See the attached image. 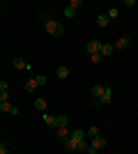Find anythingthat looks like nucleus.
Masks as SVG:
<instances>
[{
    "mask_svg": "<svg viewBox=\"0 0 138 154\" xmlns=\"http://www.w3.org/2000/svg\"><path fill=\"white\" fill-rule=\"evenodd\" d=\"M46 32H48V35H53V37H62V35H65V26H60L58 21H48V23H46Z\"/></svg>",
    "mask_w": 138,
    "mask_h": 154,
    "instance_id": "f257e3e1",
    "label": "nucleus"
},
{
    "mask_svg": "<svg viewBox=\"0 0 138 154\" xmlns=\"http://www.w3.org/2000/svg\"><path fill=\"white\" fill-rule=\"evenodd\" d=\"M101 42H97V39H90L85 44V51H87V55H94V53H101Z\"/></svg>",
    "mask_w": 138,
    "mask_h": 154,
    "instance_id": "f03ea898",
    "label": "nucleus"
},
{
    "mask_svg": "<svg viewBox=\"0 0 138 154\" xmlns=\"http://www.w3.org/2000/svg\"><path fill=\"white\" fill-rule=\"evenodd\" d=\"M55 136H58L60 143H65V140L72 138V129H69V127H60V129H55Z\"/></svg>",
    "mask_w": 138,
    "mask_h": 154,
    "instance_id": "7ed1b4c3",
    "label": "nucleus"
},
{
    "mask_svg": "<svg viewBox=\"0 0 138 154\" xmlns=\"http://www.w3.org/2000/svg\"><path fill=\"white\" fill-rule=\"evenodd\" d=\"M104 85H94V88H92V97H94V103H97V106H101V97H104Z\"/></svg>",
    "mask_w": 138,
    "mask_h": 154,
    "instance_id": "20e7f679",
    "label": "nucleus"
},
{
    "mask_svg": "<svg viewBox=\"0 0 138 154\" xmlns=\"http://www.w3.org/2000/svg\"><path fill=\"white\" fill-rule=\"evenodd\" d=\"M90 145H92V147H94V149L99 152V149H104L106 145H108V143H106V138H104V136H97V138H92V140H90Z\"/></svg>",
    "mask_w": 138,
    "mask_h": 154,
    "instance_id": "39448f33",
    "label": "nucleus"
},
{
    "mask_svg": "<svg viewBox=\"0 0 138 154\" xmlns=\"http://www.w3.org/2000/svg\"><path fill=\"white\" fill-rule=\"evenodd\" d=\"M85 138H87L85 131H81V129H74V131H72V140L76 143V145H78V143H83Z\"/></svg>",
    "mask_w": 138,
    "mask_h": 154,
    "instance_id": "423d86ee",
    "label": "nucleus"
},
{
    "mask_svg": "<svg viewBox=\"0 0 138 154\" xmlns=\"http://www.w3.org/2000/svg\"><path fill=\"white\" fill-rule=\"evenodd\" d=\"M129 44H131V37H120V39H118V42H115V44H113V46L122 51V48H127V46H129Z\"/></svg>",
    "mask_w": 138,
    "mask_h": 154,
    "instance_id": "0eeeda50",
    "label": "nucleus"
},
{
    "mask_svg": "<svg viewBox=\"0 0 138 154\" xmlns=\"http://www.w3.org/2000/svg\"><path fill=\"white\" fill-rule=\"evenodd\" d=\"M37 88H39V85H37V81H35V78L26 81V85H23V90H26V92H30V94H32V92L37 90Z\"/></svg>",
    "mask_w": 138,
    "mask_h": 154,
    "instance_id": "6e6552de",
    "label": "nucleus"
},
{
    "mask_svg": "<svg viewBox=\"0 0 138 154\" xmlns=\"http://www.w3.org/2000/svg\"><path fill=\"white\" fill-rule=\"evenodd\" d=\"M12 64H14V69H28V67H30V64H28L23 58H14Z\"/></svg>",
    "mask_w": 138,
    "mask_h": 154,
    "instance_id": "1a4fd4ad",
    "label": "nucleus"
},
{
    "mask_svg": "<svg viewBox=\"0 0 138 154\" xmlns=\"http://www.w3.org/2000/svg\"><path fill=\"white\" fill-rule=\"evenodd\" d=\"M55 127H69V117L67 115H55Z\"/></svg>",
    "mask_w": 138,
    "mask_h": 154,
    "instance_id": "9d476101",
    "label": "nucleus"
},
{
    "mask_svg": "<svg viewBox=\"0 0 138 154\" xmlns=\"http://www.w3.org/2000/svg\"><path fill=\"white\" fill-rule=\"evenodd\" d=\"M62 147H65V152L74 154V152H76V143H74L72 138H69V140H65V143H62Z\"/></svg>",
    "mask_w": 138,
    "mask_h": 154,
    "instance_id": "9b49d317",
    "label": "nucleus"
},
{
    "mask_svg": "<svg viewBox=\"0 0 138 154\" xmlns=\"http://www.w3.org/2000/svg\"><path fill=\"white\" fill-rule=\"evenodd\" d=\"M108 23H111V19H108L106 14H101V16H97V26H99V28H108Z\"/></svg>",
    "mask_w": 138,
    "mask_h": 154,
    "instance_id": "f8f14e48",
    "label": "nucleus"
},
{
    "mask_svg": "<svg viewBox=\"0 0 138 154\" xmlns=\"http://www.w3.org/2000/svg\"><path fill=\"white\" fill-rule=\"evenodd\" d=\"M111 99H113V90H111V88H106L104 97H101V106H104V103H111Z\"/></svg>",
    "mask_w": 138,
    "mask_h": 154,
    "instance_id": "ddd939ff",
    "label": "nucleus"
},
{
    "mask_svg": "<svg viewBox=\"0 0 138 154\" xmlns=\"http://www.w3.org/2000/svg\"><path fill=\"white\" fill-rule=\"evenodd\" d=\"M41 117H44L46 127H51V129H58V127H55V115H46V113H44Z\"/></svg>",
    "mask_w": 138,
    "mask_h": 154,
    "instance_id": "4468645a",
    "label": "nucleus"
},
{
    "mask_svg": "<svg viewBox=\"0 0 138 154\" xmlns=\"http://www.w3.org/2000/svg\"><path fill=\"white\" fill-rule=\"evenodd\" d=\"M12 110H14V106L9 101H0V113H9L12 115Z\"/></svg>",
    "mask_w": 138,
    "mask_h": 154,
    "instance_id": "2eb2a0df",
    "label": "nucleus"
},
{
    "mask_svg": "<svg viewBox=\"0 0 138 154\" xmlns=\"http://www.w3.org/2000/svg\"><path fill=\"white\" fill-rule=\"evenodd\" d=\"M113 51H115V46H113V44H104V46H101V55H104V58H108Z\"/></svg>",
    "mask_w": 138,
    "mask_h": 154,
    "instance_id": "dca6fc26",
    "label": "nucleus"
},
{
    "mask_svg": "<svg viewBox=\"0 0 138 154\" xmlns=\"http://www.w3.org/2000/svg\"><path fill=\"white\" fill-rule=\"evenodd\" d=\"M55 74H58V78H67V76H69V67H65V64H60Z\"/></svg>",
    "mask_w": 138,
    "mask_h": 154,
    "instance_id": "f3484780",
    "label": "nucleus"
},
{
    "mask_svg": "<svg viewBox=\"0 0 138 154\" xmlns=\"http://www.w3.org/2000/svg\"><path fill=\"white\" fill-rule=\"evenodd\" d=\"M35 110L44 113V110H46V99H35Z\"/></svg>",
    "mask_w": 138,
    "mask_h": 154,
    "instance_id": "a211bd4d",
    "label": "nucleus"
},
{
    "mask_svg": "<svg viewBox=\"0 0 138 154\" xmlns=\"http://www.w3.org/2000/svg\"><path fill=\"white\" fill-rule=\"evenodd\" d=\"M106 16H108V19H111V21H113V19H118V16H120V9H118V7H111Z\"/></svg>",
    "mask_w": 138,
    "mask_h": 154,
    "instance_id": "6ab92c4d",
    "label": "nucleus"
},
{
    "mask_svg": "<svg viewBox=\"0 0 138 154\" xmlns=\"http://www.w3.org/2000/svg\"><path fill=\"white\" fill-rule=\"evenodd\" d=\"M65 16H67V19H74V16H76V9L67 5V7H65Z\"/></svg>",
    "mask_w": 138,
    "mask_h": 154,
    "instance_id": "aec40b11",
    "label": "nucleus"
},
{
    "mask_svg": "<svg viewBox=\"0 0 138 154\" xmlns=\"http://www.w3.org/2000/svg\"><path fill=\"white\" fill-rule=\"evenodd\" d=\"M90 62H94V64L104 62V55H101V53H94V55H90Z\"/></svg>",
    "mask_w": 138,
    "mask_h": 154,
    "instance_id": "412c9836",
    "label": "nucleus"
},
{
    "mask_svg": "<svg viewBox=\"0 0 138 154\" xmlns=\"http://www.w3.org/2000/svg\"><path fill=\"white\" fill-rule=\"evenodd\" d=\"M35 81H37V85H39V88H44V85L48 83V78H46L44 74H41V76H35Z\"/></svg>",
    "mask_w": 138,
    "mask_h": 154,
    "instance_id": "4be33fe9",
    "label": "nucleus"
},
{
    "mask_svg": "<svg viewBox=\"0 0 138 154\" xmlns=\"http://www.w3.org/2000/svg\"><path fill=\"white\" fill-rule=\"evenodd\" d=\"M85 134L90 136V140H92V138H97V136H99V129H97V127H90V129L85 131Z\"/></svg>",
    "mask_w": 138,
    "mask_h": 154,
    "instance_id": "5701e85b",
    "label": "nucleus"
},
{
    "mask_svg": "<svg viewBox=\"0 0 138 154\" xmlns=\"http://www.w3.org/2000/svg\"><path fill=\"white\" fill-rule=\"evenodd\" d=\"M37 16H39V21H41V23H44V26H46V23H48V21H51V19H48V14H46V12H39V14H37Z\"/></svg>",
    "mask_w": 138,
    "mask_h": 154,
    "instance_id": "b1692460",
    "label": "nucleus"
},
{
    "mask_svg": "<svg viewBox=\"0 0 138 154\" xmlns=\"http://www.w3.org/2000/svg\"><path fill=\"white\" fill-rule=\"evenodd\" d=\"M69 7H74V9L78 12L81 7H83V2H81V0H72V2H69Z\"/></svg>",
    "mask_w": 138,
    "mask_h": 154,
    "instance_id": "393cba45",
    "label": "nucleus"
},
{
    "mask_svg": "<svg viewBox=\"0 0 138 154\" xmlns=\"http://www.w3.org/2000/svg\"><path fill=\"white\" fill-rule=\"evenodd\" d=\"M2 92H7V81H0V94Z\"/></svg>",
    "mask_w": 138,
    "mask_h": 154,
    "instance_id": "a878e982",
    "label": "nucleus"
},
{
    "mask_svg": "<svg viewBox=\"0 0 138 154\" xmlns=\"http://www.w3.org/2000/svg\"><path fill=\"white\" fill-rule=\"evenodd\" d=\"M0 154H9V152H7V147H5V143L0 145Z\"/></svg>",
    "mask_w": 138,
    "mask_h": 154,
    "instance_id": "bb28decb",
    "label": "nucleus"
},
{
    "mask_svg": "<svg viewBox=\"0 0 138 154\" xmlns=\"http://www.w3.org/2000/svg\"><path fill=\"white\" fill-rule=\"evenodd\" d=\"M85 154H97V149H94V147H92V145H90V149H87Z\"/></svg>",
    "mask_w": 138,
    "mask_h": 154,
    "instance_id": "cd10ccee",
    "label": "nucleus"
},
{
    "mask_svg": "<svg viewBox=\"0 0 138 154\" xmlns=\"http://www.w3.org/2000/svg\"><path fill=\"white\" fill-rule=\"evenodd\" d=\"M115 154H120V152H115Z\"/></svg>",
    "mask_w": 138,
    "mask_h": 154,
    "instance_id": "c85d7f7f",
    "label": "nucleus"
}]
</instances>
